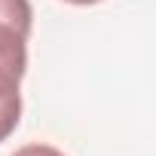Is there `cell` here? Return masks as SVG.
I'll list each match as a JSON object with an SVG mask.
<instances>
[{
  "instance_id": "2",
  "label": "cell",
  "mask_w": 156,
  "mask_h": 156,
  "mask_svg": "<svg viewBox=\"0 0 156 156\" xmlns=\"http://www.w3.org/2000/svg\"><path fill=\"white\" fill-rule=\"evenodd\" d=\"M19 119H22V95H19V92L0 95V144L16 132Z\"/></svg>"
},
{
  "instance_id": "4",
  "label": "cell",
  "mask_w": 156,
  "mask_h": 156,
  "mask_svg": "<svg viewBox=\"0 0 156 156\" xmlns=\"http://www.w3.org/2000/svg\"><path fill=\"white\" fill-rule=\"evenodd\" d=\"M64 3H73V6H92V3H101V0H64Z\"/></svg>"
},
{
  "instance_id": "1",
  "label": "cell",
  "mask_w": 156,
  "mask_h": 156,
  "mask_svg": "<svg viewBox=\"0 0 156 156\" xmlns=\"http://www.w3.org/2000/svg\"><path fill=\"white\" fill-rule=\"evenodd\" d=\"M31 22L34 12L28 0H0V95H12L22 86Z\"/></svg>"
},
{
  "instance_id": "3",
  "label": "cell",
  "mask_w": 156,
  "mask_h": 156,
  "mask_svg": "<svg viewBox=\"0 0 156 156\" xmlns=\"http://www.w3.org/2000/svg\"><path fill=\"white\" fill-rule=\"evenodd\" d=\"M12 156H64V153L49 144H28V147H19Z\"/></svg>"
}]
</instances>
